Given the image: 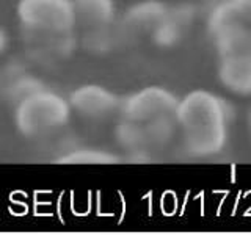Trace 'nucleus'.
Listing matches in <instances>:
<instances>
[{
    "mask_svg": "<svg viewBox=\"0 0 251 235\" xmlns=\"http://www.w3.org/2000/svg\"><path fill=\"white\" fill-rule=\"evenodd\" d=\"M245 124H247V133H248V137H250V140H251V110H250L248 115H247V121H245Z\"/></svg>",
    "mask_w": 251,
    "mask_h": 235,
    "instance_id": "nucleus-14",
    "label": "nucleus"
},
{
    "mask_svg": "<svg viewBox=\"0 0 251 235\" xmlns=\"http://www.w3.org/2000/svg\"><path fill=\"white\" fill-rule=\"evenodd\" d=\"M240 2L243 3V6L247 8V11L251 14V0H240Z\"/></svg>",
    "mask_w": 251,
    "mask_h": 235,
    "instance_id": "nucleus-15",
    "label": "nucleus"
},
{
    "mask_svg": "<svg viewBox=\"0 0 251 235\" xmlns=\"http://www.w3.org/2000/svg\"><path fill=\"white\" fill-rule=\"evenodd\" d=\"M71 113L69 100L44 86L14 104L13 121L21 135L36 138L63 129L69 122Z\"/></svg>",
    "mask_w": 251,
    "mask_h": 235,
    "instance_id": "nucleus-2",
    "label": "nucleus"
},
{
    "mask_svg": "<svg viewBox=\"0 0 251 235\" xmlns=\"http://www.w3.org/2000/svg\"><path fill=\"white\" fill-rule=\"evenodd\" d=\"M77 25L85 30L113 25L116 19L115 0H74Z\"/></svg>",
    "mask_w": 251,
    "mask_h": 235,
    "instance_id": "nucleus-10",
    "label": "nucleus"
},
{
    "mask_svg": "<svg viewBox=\"0 0 251 235\" xmlns=\"http://www.w3.org/2000/svg\"><path fill=\"white\" fill-rule=\"evenodd\" d=\"M231 102L209 90H193L176 107L179 140L187 155L209 159L225 151L234 119Z\"/></svg>",
    "mask_w": 251,
    "mask_h": 235,
    "instance_id": "nucleus-1",
    "label": "nucleus"
},
{
    "mask_svg": "<svg viewBox=\"0 0 251 235\" xmlns=\"http://www.w3.org/2000/svg\"><path fill=\"white\" fill-rule=\"evenodd\" d=\"M179 97L163 86H145L121 97L120 118L145 124L157 116L175 113Z\"/></svg>",
    "mask_w": 251,
    "mask_h": 235,
    "instance_id": "nucleus-5",
    "label": "nucleus"
},
{
    "mask_svg": "<svg viewBox=\"0 0 251 235\" xmlns=\"http://www.w3.org/2000/svg\"><path fill=\"white\" fill-rule=\"evenodd\" d=\"M73 112L91 121H104L115 115L120 116L121 96L102 85L86 83L75 88L69 96Z\"/></svg>",
    "mask_w": 251,
    "mask_h": 235,
    "instance_id": "nucleus-6",
    "label": "nucleus"
},
{
    "mask_svg": "<svg viewBox=\"0 0 251 235\" xmlns=\"http://www.w3.org/2000/svg\"><path fill=\"white\" fill-rule=\"evenodd\" d=\"M170 5L160 0H143V2L133 3L124 14L123 24L126 30L132 33L151 35V31L157 27L168 13Z\"/></svg>",
    "mask_w": 251,
    "mask_h": 235,
    "instance_id": "nucleus-9",
    "label": "nucleus"
},
{
    "mask_svg": "<svg viewBox=\"0 0 251 235\" xmlns=\"http://www.w3.org/2000/svg\"><path fill=\"white\" fill-rule=\"evenodd\" d=\"M146 133V140L151 151H160V149L168 147L173 141L179 137L177 122L175 113L157 116L154 119L141 124Z\"/></svg>",
    "mask_w": 251,
    "mask_h": 235,
    "instance_id": "nucleus-11",
    "label": "nucleus"
},
{
    "mask_svg": "<svg viewBox=\"0 0 251 235\" xmlns=\"http://www.w3.org/2000/svg\"><path fill=\"white\" fill-rule=\"evenodd\" d=\"M206 30L218 57L251 50V14L240 0H218L212 5Z\"/></svg>",
    "mask_w": 251,
    "mask_h": 235,
    "instance_id": "nucleus-3",
    "label": "nucleus"
},
{
    "mask_svg": "<svg viewBox=\"0 0 251 235\" xmlns=\"http://www.w3.org/2000/svg\"><path fill=\"white\" fill-rule=\"evenodd\" d=\"M195 19V8L190 3L170 5L167 16L151 31V39L155 46L170 49L177 46L185 38Z\"/></svg>",
    "mask_w": 251,
    "mask_h": 235,
    "instance_id": "nucleus-8",
    "label": "nucleus"
},
{
    "mask_svg": "<svg viewBox=\"0 0 251 235\" xmlns=\"http://www.w3.org/2000/svg\"><path fill=\"white\" fill-rule=\"evenodd\" d=\"M217 77L220 85L234 96L251 97V50L218 57Z\"/></svg>",
    "mask_w": 251,
    "mask_h": 235,
    "instance_id": "nucleus-7",
    "label": "nucleus"
},
{
    "mask_svg": "<svg viewBox=\"0 0 251 235\" xmlns=\"http://www.w3.org/2000/svg\"><path fill=\"white\" fill-rule=\"evenodd\" d=\"M6 46H8V36H6V31L5 28L0 27V55H2L6 49Z\"/></svg>",
    "mask_w": 251,
    "mask_h": 235,
    "instance_id": "nucleus-13",
    "label": "nucleus"
},
{
    "mask_svg": "<svg viewBox=\"0 0 251 235\" xmlns=\"http://www.w3.org/2000/svg\"><path fill=\"white\" fill-rule=\"evenodd\" d=\"M57 163L63 164H115L120 163L121 159L118 154L110 151H102V149H75L65 155H61Z\"/></svg>",
    "mask_w": 251,
    "mask_h": 235,
    "instance_id": "nucleus-12",
    "label": "nucleus"
},
{
    "mask_svg": "<svg viewBox=\"0 0 251 235\" xmlns=\"http://www.w3.org/2000/svg\"><path fill=\"white\" fill-rule=\"evenodd\" d=\"M16 14L28 33H74L77 16L74 0H19Z\"/></svg>",
    "mask_w": 251,
    "mask_h": 235,
    "instance_id": "nucleus-4",
    "label": "nucleus"
}]
</instances>
